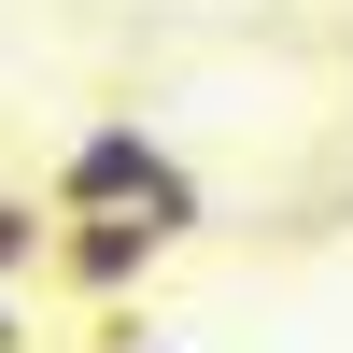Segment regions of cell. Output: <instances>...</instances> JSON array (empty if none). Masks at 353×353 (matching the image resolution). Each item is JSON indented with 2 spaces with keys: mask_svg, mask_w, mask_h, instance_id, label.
Instances as JSON below:
<instances>
[{
  "mask_svg": "<svg viewBox=\"0 0 353 353\" xmlns=\"http://www.w3.org/2000/svg\"><path fill=\"white\" fill-rule=\"evenodd\" d=\"M43 198H57V212H156L170 241H198V170L170 156L141 113L71 128V141H57V170H43Z\"/></svg>",
  "mask_w": 353,
  "mask_h": 353,
  "instance_id": "1",
  "label": "cell"
},
{
  "mask_svg": "<svg viewBox=\"0 0 353 353\" xmlns=\"http://www.w3.org/2000/svg\"><path fill=\"white\" fill-rule=\"evenodd\" d=\"M170 254H184V241H170L156 212H57V269H43V283H57V297H85V311H128Z\"/></svg>",
  "mask_w": 353,
  "mask_h": 353,
  "instance_id": "2",
  "label": "cell"
},
{
  "mask_svg": "<svg viewBox=\"0 0 353 353\" xmlns=\"http://www.w3.org/2000/svg\"><path fill=\"white\" fill-rule=\"evenodd\" d=\"M43 269H57V198L0 184V283H43Z\"/></svg>",
  "mask_w": 353,
  "mask_h": 353,
  "instance_id": "3",
  "label": "cell"
},
{
  "mask_svg": "<svg viewBox=\"0 0 353 353\" xmlns=\"http://www.w3.org/2000/svg\"><path fill=\"white\" fill-rule=\"evenodd\" d=\"M28 297H43V283H0V353H43V325H28Z\"/></svg>",
  "mask_w": 353,
  "mask_h": 353,
  "instance_id": "4",
  "label": "cell"
},
{
  "mask_svg": "<svg viewBox=\"0 0 353 353\" xmlns=\"http://www.w3.org/2000/svg\"><path fill=\"white\" fill-rule=\"evenodd\" d=\"M99 353H170V339H156V325H113V339H99Z\"/></svg>",
  "mask_w": 353,
  "mask_h": 353,
  "instance_id": "5",
  "label": "cell"
}]
</instances>
